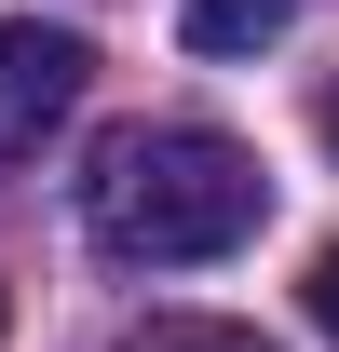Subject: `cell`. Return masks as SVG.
Segmentation results:
<instances>
[{"instance_id": "obj_2", "label": "cell", "mask_w": 339, "mask_h": 352, "mask_svg": "<svg viewBox=\"0 0 339 352\" xmlns=\"http://www.w3.org/2000/svg\"><path fill=\"white\" fill-rule=\"evenodd\" d=\"M82 82H95V54H82V28H41V14H0V163H28L68 109H82Z\"/></svg>"}, {"instance_id": "obj_3", "label": "cell", "mask_w": 339, "mask_h": 352, "mask_svg": "<svg viewBox=\"0 0 339 352\" xmlns=\"http://www.w3.org/2000/svg\"><path fill=\"white\" fill-rule=\"evenodd\" d=\"M285 28H298V0H190V14H176L190 54H271Z\"/></svg>"}, {"instance_id": "obj_6", "label": "cell", "mask_w": 339, "mask_h": 352, "mask_svg": "<svg viewBox=\"0 0 339 352\" xmlns=\"http://www.w3.org/2000/svg\"><path fill=\"white\" fill-rule=\"evenodd\" d=\"M326 149H339V82H326Z\"/></svg>"}, {"instance_id": "obj_4", "label": "cell", "mask_w": 339, "mask_h": 352, "mask_svg": "<svg viewBox=\"0 0 339 352\" xmlns=\"http://www.w3.org/2000/svg\"><path fill=\"white\" fill-rule=\"evenodd\" d=\"M123 352H271V339H258V325H217V311H150Z\"/></svg>"}, {"instance_id": "obj_1", "label": "cell", "mask_w": 339, "mask_h": 352, "mask_svg": "<svg viewBox=\"0 0 339 352\" xmlns=\"http://www.w3.org/2000/svg\"><path fill=\"white\" fill-rule=\"evenodd\" d=\"M82 217H95V244L123 271H190V258H231L271 217V176H258L245 135H217V122H136V135L95 149Z\"/></svg>"}, {"instance_id": "obj_5", "label": "cell", "mask_w": 339, "mask_h": 352, "mask_svg": "<svg viewBox=\"0 0 339 352\" xmlns=\"http://www.w3.org/2000/svg\"><path fill=\"white\" fill-rule=\"evenodd\" d=\"M298 298H312V325L339 339V244H312V271H298Z\"/></svg>"}]
</instances>
